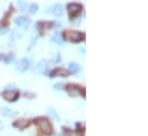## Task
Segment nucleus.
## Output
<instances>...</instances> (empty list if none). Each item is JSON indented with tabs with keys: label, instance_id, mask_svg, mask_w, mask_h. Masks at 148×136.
<instances>
[{
	"label": "nucleus",
	"instance_id": "1",
	"mask_svg": "<svg viewBox=\"0 0 148 136\" xmlns=\"http://www.w3.org/2000/svg\"><path fill=\"white\" fill-rule=\"evenodd\" d=\"M35 124L41 129V132H42L45 135H51V134H52L53 127H52V124L49 122L48 119L42 118V117H41V118H38V119L35 120Z\"/></svg>",
	"mask_w": 148,
	"mask_h": 136
},
{
	"label": "nucleus",
	"instance_id": "2",
	"mask_svg": "<svg viewBox=\"0 0 148 136\" xmlns=\"http://www.w3.org/2000/svg\"><path fill=\"white\" fill-rule=\"evenodd\" d=\"M63 35L67 38V39H69L70 41H73V42H78V41H80V40H83L84 39V33H82V32H78V31H66ZM62 35V37H63Z\"/></svg>",
	"mask_w": 148,
	"mask_h": 136
},
{
	"label": "nucleus",
	"instance_id": "3",
	"mask_svg": "<svg viewBox=\"0 0 148 136\" xmlns=\"http://www.w3.org/2000/svg\"><path fill=\"white\" fill-rule=\"evenodd\" d=\"M3 99L6 101H9V102H14L18 99V92H15V90H6L3 92L2 94Z\"/></svg>",
	"mask_w": 148,
	"mask_h": 136
},
{
	"label": "nucleus",
	"instance_id": "4",
	"mask_svg": "<svg viewBox=\"0 0 148 136\" xmlns=\"http://www.w3.org/2000/svg\"><path fill=\"white\" fill-rule=\"evenodd\" d=\"M83 9V7H82V5H79V3H69L68 5V10H69V14H70V16L73 17V16H76L80 10Z\"/></svg>",
	"mask_w": 148,
	"mask_h": 136
},
{
	"label": "nucleus",
	"instance_id": "5",
	"mask_svg": "<svg viewBox=\"0 0 148 136\" xmlns=\"http://www.w3.org/2000/svg\"><path fill=\"white\" fill-rule=\"evenodd\" d=\"M29 61L27 58H22L21 61H18V63L16 64V70L20 71V72H25L28 69H29Z\"/></svg>",
	"mask_w": 148,
	"mask_h": 136
},
{
	"label": "nucleus",
	"instance_id": "6",
	"mask_svg": "<svg viewBox=\"0 0 148 136\" xmlns=\"http://www.w3.org/2000/svg\"><path fill=\"white\" fill-rule=\"evenodd\" d=\"M13 125H14V127H17L18 129H24L29 125V121L27 119H20L17 121H15Z\"/></svg>",
	"mask_w": 148,
	"mask_h": 136
},
{
	"label": "nucleus",
	"instance_id": "7",
	"mask_svg": "<svg viewBox=\"0 0 148 136\" xmlns=\"http://www.w3.org/2000/svg\"><path fill=\"white\" fill-rule=\"evenodd\" d=\"M51 75L52 77H56V75H64V77H67V75H69V72L67 70H64V69L59 68V69H55L54 71H52Z\"/></svg>",
	"mask_w": 148,
	"mask_h": 136
},
{
	"label": "nucleus",
	"instance_id": "8",
	"mask_svg": "<svg viewBox=\"0 0 148 136\" xmlns=\"http://www.w3.org/2000/svg\"><path fill=\"white\" fill-rule=\"evenodd\" d=\"M67 90L69 92V94L70 95H77V93H80V88L79 87H77V86H75V85H68L67 86Z\"/></svg>",
	"mask_w": 148,
	"mask_h": 136
},
{
	"label": "nucleus",
	"instance_id": "9",
	"mask_svg": "<svg viewBox=\"0 0 148 136\" xmlns=\"http://www.w3.org/2000/svg\"><path fill=\"white\" fill-rule=\"evenodd\" d=\"M0 113H1L3 117H14V116H15V112L12 111V110L8 109V107H1V109H0Z\"/></svg>",
	"mask_w": 148,
	"mask_h": 136
},
{
	"label": "nucleus",
	"instance_id": "10",
	"mask_svg": "<svg viewBox=\"0 0 148 136\" xmlns=\"http://www.w3.org/2000/svg\"><path fill=\"white\" fill-rule=\"evenodd\" d=\"M46 67H47V62H46L45 60H41V61H39L37 63L35 71H36V72H42V71L46 69Z\"/></svg>",
	"mask_w": 148,
	"mask_h": 136
},
{
	"label": "nucleus",
	"instance_id": "11",
	"mask_svg": "<svg viewBox=\"0 0 148 136\" xmlns=\"http://www.w3.org/2000/svg\"><path fill=\"white\" fill-rule=\"evenodd\" d=\"M62 13H63V8H62L61 5H55V6L53 7V14H54L55 16H61Z\"/></svg>",
	"mask_w": 148,
	"mask_h": 136
},
{
	"label": "nucleus",
	"instance_id": "12",
	"mask_svg": "<svg viewBox=\"0 0 148 136\" xmlns=\"http://www.w3.org/2000/svg\"><path fill=\"white\" fill-rule=\"evenodd\" d=\"M28 22H29V21H28L27 17H17V18L15 20V24L18 25V27H22V25H24V24L28 23Z\"/></svg>",
	"mask_w": 148,
	"mask_h": 136
},
{
	"label": "nucleus",
	"instance_id": "13",
	"mask_svg": "<svg viewBox=\"0 0 148 136\" xmlns=\"http://www.w3.org/2000/svg\"><path fill=\"white\" fill-rule=\"evenodd\" d=\"M53 40H54V41H55V42H56L58 45H61V44L63 42V38H62V37H61L60 34H58V33H56L55 35H54Z\"/></svg>",
	"mask_w": 148,
	"mask_h": 136
},
{
	"label": "nucleus",
	"instance_id": "14",
	"mask_svg": "<svg viewBox=\"0 0 148 136\" xmlns=\"http://www.w3.org/2000/svg\"><path fill=\"white\" fill-rule=\"evenodd\" d=\"M69 69H70L71 72H77V71L79 70V67H78V64L71 62V63H69Z\"/></svg>",
	"mask_w": 148,
	"mask_h": 136
},
{
	"label": "nucleus",
	"instance_id": "15",
	"mask_svg": "<svg viewBox=\"0 0 148 136\" xmlns=\"http://www.w3.org/2000/svg\"><path fill=\"white\" fill-rule=\"evenodd\" d=\"M37 10H38V6L36 3H32L30 6V8H29V13L30 14H35V13H37Z\"/></svg>",
	"mask_w": 148,
	"mask_h": 136
},
{
	"label": "nucleus",
	"instance_id": "16",
	"mask_svg": "<svg viewBox=\"0 0 148 136\" xmlns=\"http://www.w3.org/2000/svg\"><path fill=\"white\" fill-rule=\"evenodd\" d=\"M3 58H5V61H6L7 63H10V62L14 60V56H13V55H8L7 57H3Z\"/></svg>",
	"mask_w": 148,
	"mask_h": 136
},
{
	"label": "nucleus",
	"instance_id": "17",
	"mask_svg": "<svg viewBox=\"0 0 148 136\" xmlns=\"http://www.w3.org/2000/svg\"><path fill=\"white\" fill-rule=\"evenodd\" d=\"M49 112H51V114H52L53 117H55V118H56V120H58V121L60 120V117H59V114H58V113L55 112V110H51Z\"/></svg>",
	"mask_w": 148,
	"mask_h": 136
},
{
	"label": "nucleus",
	"instance_id": "18",
	"mask_svg": "<svg viewBox=\"0 0 148 136\" xmlns=\"http://www.w3.org/2000/svg\"><path fill=\"white\" fill-rule=\"evenodd\" d=\"M54 89H63V84H61V82L56 84V85L54 86Z\"/></svg>",
	"mask_w": 148,
	"mask_h": 136
},
{
	"label": "nucleus",
	"instance_id": "19",
	"mask_svg": "<svg viewBox=\"0 0 148 136\" xmlns=\"http://www.w3.org/2000/svg\"><path fill=\"white\" fill-rule=\"evenodd\" d=\"M7 31H8V29H7L6 27H3V28H1V29H0V34H5Z\"/></svg>",
	"mask_w": 148,
	"mask_h": 136
},
{
	"label": "nucleus",
	"instance_id": "20",
	"mask_svg": "<svg viewBox=\"0 0 148 136\" xmlns=\"http://www.w3.org/2000/svg\"><path fill=\"white\" fill-rule=\"evenodd\" d=\"M18 5H20V7H21L22 9H24V8H25V6H27V3H25L24 1H20V2H18Z\"/></svg>",
	"mask_w": 148,
	"mask_h": 136
},
{
	"label": "nucleus",
	"instance_id": "21",
	"mask_svg": "<svg viewBox=\"0 0 148 136\" xmlns=\"http://www.w3.org/2000/svg\"><path fill=\"white\" fill-rule=\"evenodd\" d=\"M52 61H53V62H54V63H58V62H59V61H60V54H58V55H56V56H55V58H53V60H52Z\"/></svg>",
	"mask_w": 148,
	"mask_h": 136
},
{
	"label": "nucleus",
	"instance_id": "22",
	"mask_svg": "<svg viewBox=\"0 0 148 136\" xmlns=\"http://www.w3.org/2000/svg\"><path fill=\"white\" fill-rule=\"evenodd\" d=\"M3 57H5V56H3L2 54H0V61H2V60H3Z\"/></svg>",
	"mask_w": 148,
	"mask_h": 136
},
{
	"label": "nucleus",
	"instance_id": "23",
	"mask_svg": "<svg viewBox=\"0 0 148 136\" xmlns=\"http://www.w3.org/2000/svg\"><path fill=\"white\" fill-rule=\"evenodd\" d=\"M58 136H60V135H58Z\"/></svg>",
	"mask_w": 148,
	"mask_h": 136
}]
</instances>
